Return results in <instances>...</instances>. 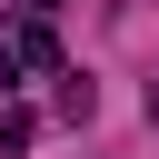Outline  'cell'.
I'll use <instances>...</instances> for the list:
<instances>
[{
  "mask_svg": "<svg viewBox=\"0 0 159 159\" xmlns=\"http://www.w3.org/2000/svg\"><path fill=\"white\" fill-rule=\"evenodd\" d=\"M30 10H60V0H30Z\"/></svg>",
  "mask_w": 159,
  "mask_h": 159,
  "instance_id": "6da1fadb",
  "label": "cell"
}]
</instances>
